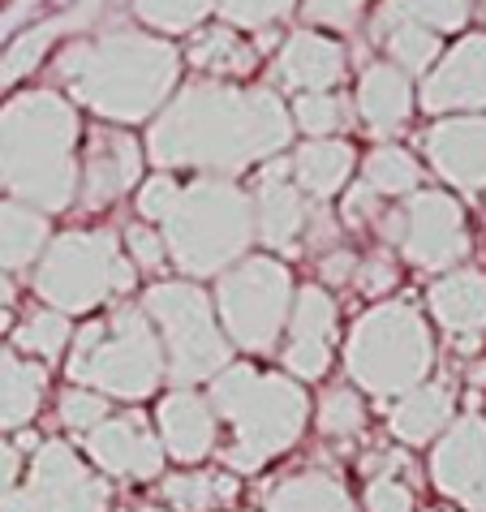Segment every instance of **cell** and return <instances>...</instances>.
<instances>
[{
  "label": "cell",
  "mask_w": 486,
  "mask_h": 512,
  "mask_svg": "<svg viewBox=\"0 0 486 512\" xmlns=\"http://www.w3.org/2000/svg\"><path fill=\"white\" fill-rule=\"evenodd\" d=\"M13 297H18V289H13V276H9V272H0V310H9V306H13Z\"/></svg>",
  "instance_id": "50"
},
{
  "label": "cell",
  "mask_w": 486,
  "mask_h": 512,
  "mask_svg": "<svg viewBox=\"0 0 486 512\" xmlns=\"http://www.w3.org/2000/svg\"><path fill=\"white\" fill-rule=\"evenodd\" d=\"M289 177H293L289 160H271L259 177V194H254V237L280 254L297 250V237H302L310 211L306 194Z\"/></svg>",
  "instance_id": "19"
},
{
  "label": "cell",
  "mask_w": 486,
  "mask_h": 512,
  "mask_svg": "<svg viewBox=\"0 0 486 512\" xmlns=\"http://www.w3.org/2000/svg\"><path fill=\"white\" fill-rule=\"evenodd\" d=\"M18 478H22V452H18V444H0V495L18 487Z\"/></svg>",
  "instance_id": "47"
},
{
  "label": "cell",
  "mask_w": 486,
  "mask_h": 512,
  "mask_svg": "<svg viewBox=\"0 0 486 512\" xmlns=\"http://www.w3.org/2000/svg\"><path fill=\"white\" fill-rule=\"evenodd\" d=\"M224 26H246V31H267L297 9V0H216Z\"/></svg>",
  "instance_id": "39"
},
{
  "label": "cell",
  "mask_w": 486,
  "mask_h": 512,
  "mask_svg": "<svg viewBox=\"0 0 486 512\" xmlns=\"http://www.w3.org/2000/svg\"><path fill=\"white\" fill-rule=\"evenodd\" d=\"M61 26H74V13H69L65 22H39L31 31H22L13 44L0 52V87H9V82H18L22 74H31V69L44 61V52L52 48V39Z\"/></svg>",
  "instance_id": "36"
},
{
  "label": "cell",
  "mask_w": 486,
  "mask_h": 512,
  "mask_svg": "<svg viewBox=\"0 0 486 512\" xmlns=\"http://www.w3.org/2000/svg\"><path fill=\"white\" fill-rule=\"evenodd\" d=\"M379 233H388L418 272H448L469 254L465 211L443 190H413L400 211H383Z\"/></svg>",
  "instance_id": "11"
},
{
  "label": "cell",
  "mask_w": 486,
  "mask_h": 512,
  "mask_svg": "<svg viewBox=\"0 0 486 512\" xmlns=\"http://www.w3.org/2000/svg\"><path fill=\"white\" fill-rule=\"evenodd\" d=\"M142 310L155 323V336L164 345V371L177 388H194L203 379H216L228 366V336L220 332L211 297L198 284L160 280L142 297Z\"/></svg>",
  "instance_id": "9"
},
{
  "label": "cell",
  "mask_w": 486,
  "mask_h": 512,
  "mask_svg": "<svg viewBox=\"0 0 486 512\" xmlns=\"http://www.w3.org/2000/svg\"><path fill=\"white\" fill-rule=\"evenodd\" d=\"M293 125L310 138H332L349 125V104L332 91H310V95H297L293 104Z\"/></svg>",
  "instance_id": "37"
},
{
  "label": "cell",
  "mask_w": 486,
  "mask_h": 512,
  "mask_svg": "<svg viewBox=\"0 0 486 512\" xmlns=\"http://www.w3.org/2000/svg\"><path fill=\"white\" fill-rule=\"evenodd\" d=\"M134 289V263L108 229H69L52 237L35 263V293L61 315H87Z\"/></svg>",
  "instance_id": "8"
},
{
  "label": "cell",
  "mask_w": 486,
  "mask_h": 512,
  "mask_svg": "<svg viewBox=\"0 0 486 512\" xmlns=\"http://www.w3.org/2000/svg\"><path fill=\"white\" fill-rule=\"evenodd\" d=\"M78 112L56 91H26L0 104V186L35 211H65L78 198Z\"/></svg>",
  "instance_id": "3"
},
{
  "label": "cell",
  "mask_w": 486,
  "mask_h": 512,
  "mask_svg": "<svg viewBox=\"0 0 486 512\" xmlns=\"http://www.w3.org/2000/svg\"><path fill=\"white\" fill-rule=\"evenodd\" d=\"M366 512H413V487L396 474H375L366 487Z\"/></svg>",
  "instance_id": "42"
},
{
  "label": "cell",
  "mask_w": 486,
  "mask_h": 512,
  "mask_svg": "<svg viewBox=\"0 0 486 512\" xmlns=\"http://www.w3.org/2000/svg\"><path fill=\"white\" fill-rule=\"evenodd\" d=\"M160 444L164 457H173L181 465H194L216 452V435H220V418L211 409L207 396H198L194 388H177L160 401Z\"/></svg>",
  "instance_id": "21"
},
{
  "label": "cell",
  "mask_w": 486,
  "mask_h": 512,
  "mask_svg": "<svg viewBox=\"0 0 486 512\" xmlns=\"http://www.w3.org/2000/svg\"><path fill=\"white\" fill-rule=\"evenodd\" d=\"M69 383L95 388L99 396L117 401H147L160 388L164 345L155 336V323L142 306H117L108 319L87 323L74 332V349L65 358Z\"/></svg>",
  "instance_id": "6"
},
{
  "label": "cell",
  "mask_w": 486,
  "mask_h": 512,
  "mask_svg": "<svg viewBox=\"0 0 486 512\" xmlns=\"http://www.w3.org/2000/svg\"><path fill=\"white\" fill-rule=\"evenodd\" d=\"M456 418V388L443 379H426L418 388H409L405 396H396L392 414H388V431L409 448L435 444Z\"/></svg>",
  "instance_id": "24"
},
{
  "label": "cell",
  "mask_w": 486,
  "mask_h": 512,
  "mask_svg": "<svg viewBox=\"0 0 486 512\" xmlns=\"http://www.w3.org/2000/svg\"><path fill=\"white\" fill-rule=\"evenodd\" d=\"M353 267H357V259L349 250H336V254H323V263H319V272H323V280H332V284H345L349 276H353Z\"/></svg>",
  "instance_id": "48"
},
{
  "label": "cell",
  "mask_w": 486,
  "mask_h": 512,
  "mask_svg": "<svg viewBox=\"0 0 486 512\" xmlns=\"http://www.w3.org/2000/svg\"><path fill=\"white\" fill-rule=\"evenodd\" d=\"M349 74V52L319 31H293L276 52V82L284 91L310 95V91H332Z\"/></svg>",
  "instance_id": "20"
},
{
  "label": "cell",
  "mask_w": 486,
  "mask_h": 512,
  "mask_svg": "<svg viewBox=\"0 0 486 512\" xmlns=\"http://www.w3.org/2000/svg\"><path fill=\"white\" fill-rule=\"evenodd\" d=\"M211 409L216 418L233 426V444L220 457L237 474H254L271 457L289 452L306 435L310 422V396L289 375H267L254 366H224L211 379Z\"/></svg>",
  "instance_id": "4"
},
{
  "label": "cell",
  "mask_w": 486,
  "mask_h": 512,
  "mask_svg": "<svg viewBox=\"0 0 486 512\" xmlns=\"http://www.w3.org/2000/svg\"><path fill=\"white\" fill-rule=\"evenodd\" d=\"M289 164H293L297 190L306 198H332L349 181L357 155H353L349 142H340V138H310L297 147V155Z\"/></svg>",
  "instance_id": "26"
},
{
  "label": "cell",
  "mask_w": 486,
  "mask_h": 512,
  "mask_svg": "<svg viewBox=\"0 0 486 512\" xmlns=\"http://www.w3.org/2000/svg\"><path fill=\"white\" fill-rule=\"evenodd\" d=\"M336 340V302L323 284H306L293 293V310L284 323V371L297 379H323L332 366Z\"/></svg>",
  "instance_id": "16"
},
{
  "label": "cell",
  "mask_w": 486,
  "mask_h": 512,
  "mask_svg": "<svg viewBox=\"0 0 486 512\" xmlns=\"http://www.w3.org/2000/svg\"><path fill=\"white\" fill-rule=\"evenodd\" d=\"M362 186H370L379 198H400V194H413L422 181V168L418 160L405 151V147H392V142H383V147H375L366 155L362 164Z\"/></svg>",
  "instance_id": "32"
},
{
  "label": "cell",
  "mask_w": 486,
  "mask_h": 512,
  "mask_svg": "<svg viewBox=\"0 0 486 512\" xmlns=\"http://www.w3.org/2000/svg\"><path fill=\"white\" fill-rule=\"evenodd\" d=\"M164 224V250L185 276H220L246 259L254 241V198L224 177L181 186Z\"/></svg>",
  "instance_id": "5"
},
{
  "label": "cell",
  "mask_w": 486,
  "mask_h": 512,
  "mask_svg": "<svg viewBox=\"0 0 486 512\" xmlns=\"http://www.w3.org/2000/svg\"><path fill=\"white\" fill-rule=\"evenodd\" d=\"M362 9L366 0H302V18L327 31H353L362 22Z\"/></svg>",
  "instance_id": "41"
},
{
  "label": "cell",
  "mask_w": 486,
  "mask_h": 512,
  "mask_svg": "<svg viewBox=\"0 0 486 512\" xmlns=\"http://www.w3.org/2000/svg\"><path fill=\"white\" fill-rule=\"evenodd\" d=\"M5 327H9V310H0V332H5Z\"/></svg>",
  "instance_id": "52"
},
{
  "label": "cell",
  "mask_w": 486,
  "mask_h": 512,
  "mask_svg": "<svg viewBox=\"0 0 486 512\" xmlns=\"http://www.w3.org/2000/svg\"><path fill=\"white\" fill-rule=\"evenodd\" d=\"M181 74V52L160 35L112 26L74 39L56 56V78L65 91L99 112L104 121L138 125L164 108Z\"/></svg>",
  "instance_id": "2"
},
{
  "label": "cell",
  "mask_w": 486,
  "mask_h": 512,
  "mask_svg": "<svg viewBox=\"0 0 486 512\" xmlns=\"http://www.w3.org/2000/svg\"><path fill=\"white\" fill-rule=\"evenodd\" d=\"M413 104H418V95H413L409 74L388 61H375L357 82V117L375 138H392L413 117Z\"/></svg>",
  "instance_id": "23"
},
{
  "label": "cell",
  "mask_w": 486,
  "mask_h": 512,
  "mask_svg": "<svg viewBox=\"0 0 486 512\" xmlns=\"http://www.w3.org/2000/svg\"><path fill=\"white\" fill-rule=\"evenodd\" d=\"M375 13L413 22V26H426V31H435L443 39L452 31H465L469 13H474V0H383Z\"/></svg>",
  "instance_id": "33"
},
{
  "label": "cell",
  "mask_w": 486,
  "mask_h": 512,
  "mask_svg": "<svg viewBox=\"0 0 486 512\" xmlns=\"http://www.w3.org/2000/svg\"><path fill=\"white\" fill-rule=\"evenodd\" d=\"M74 340V327H69V315H61V310H31L22 323H18V332H13V345H18L26 358H35V362H56L65 353V345Z\"/></svg>",
  "instance_id": "34"
},
{
  "label": "cell",
  "mask_w": 486,
  "mask_h": 512,
  "mask_svg": "<svg viewBox=\"0 0 486 512\" xmlns=\"http://www.w3.org/2000/svg\"><path fill=\"white\" fill-rule=\"evenodd\" d=\"M426 306H431V315L443 332L456 336V349L474 353L478 336L486 332V272L461 267V272L439 276L431 284V293H426Z\"/></svg>",
  "instance_id": "22"
},
{
  "label": "cell",
  "mask_w": 486,
  "mask_h": 512,
  "mask_svg": "<svg viewBox=\"0 0 486 512\" xmlns=\"http://www.w3.org/2000/svg\"><path fill=\"white\" fill-rule=\"evenodd\" d=\"M52 241L48 216L26 203H5L0 198V272H22V267H35L44 246Z\"/></svg>",
  "instance_id": "27"
},
{
  "label": "cell",
  "mask_w": 486,
  "mask_h": 512,
  "mask_svg": "<svg viewBox=\"0 0 486 512\" xmlns=\"http://www.w3.org/2000/svg\"><path fill=\"white\" fill-rule=\"evenodd\" d=\"M130 9L138 13L142 26H151V31L185 35V31H198V26H203V18L216 9V0H130Z\"/></svg>",
  "instance_id": "35"
},
{
  "label": "cell",
  "mask_w": 486,
  "mask_h": 512,
  "mask_svg": "<svg viewBox=\"0 0 486 512\" xmlns=\"http://www.w3.org/2000/svg\"><path fill=\"white\" fill-rule=\"evenodd\" d=\"M48 392L44 362L22 358L13 349H0V431H22L39 414Z\"/></svg>",
  "instance_id": "25"
},
{
  "label": "cell",
  "mask_w": 486,
  "mask_h": 512,
  "mask_svg": "<svg viewBox=\"0 0 486 512\" xmlns=\"http://www.w3.org/2000/svg\"><path fill=\"white\" fill-rule=\"evenodd\" d=\"M422 108L443 117V112H486V35L456 39L452 52L426 69Z\"/></svg>",
  "instance_id": "17"
},
{
  "label": "cell",
  "mask_w": 486,
  "mask_h": 512,
  "mask_svg": "<svg viewBox=\"0 0 486 512\" xmlns=\"http://www.w3.org/2000/svg\"><path fill=\"white\" fill-rule=\"evenodd\" d=\"M177 194H181V186L168 173L147 177V181H142V190H138V216L142 220H164L168 211H173Z\"/></svg>",
  "instance_id": "44"
},
{
  "label": "cell",
  "mask_w": 486,
  "mask_h": 512,
  "mask_svg": "<svg viewBox=\"0 0 486 512\" xmlns=\"http://www.w3.org/2000/svg\"><path fill=\"white\" fill-rule=\"evenodd\" d=\"M237 491L233 474H173L160 482V495L173 512H216L233 504Z\"/></svg>",
  "instance_id": "31"
},
{
  "label": "cell",
  "mask_w": 486,
  "mask_h": 512,
  "mask_svg": "<svg viewBox=\"0 0 486 512\" xmlns=\"http://www.w3.org/2000/svg\"><path fill=\"white\" fill-rule=\"evenodd\" d=\"M431 478L452 504L465 512H486V418L461 414L435 439Z\"/></svg>",
  "instance_id": "13"
},
{
  "label": "cell",
  "mask_w": 486,
  "mask_h": 512,
  "mask_svg": "<svg viewBox=\"0 0 486 512\" xmlns=\"http://www.w3.org/2000/svg\"><path fill=\"white\" fill-rule=\"evenodd\" d=\"M293 276L280 259H241L216 284V310L224 319L228 345L246 353H271L293 310Z\"/></svg>",
  "instance_id": "10"
},
{
  "label": "cell",
  "mask_w": 486,
  "mask_h": 512,
  "mask_svg": "<svg viewBox=\"0 0 486 512\" xmlns=\"http://www.w3.org/2000/svg\"><path fill=\"white\" fill-rule=\"evenodd\" d=\"M185 61L211 78H250L259 69V48L237 35V26H207L190 39Z\"/></svg>",
  "instance_id": "28"
},
{
  "label": "cell",
  "mask_w": 486,
  "mask_h": 512,
  "mask_svg": "<svg viewBox=\"0 0 486 512\" xmlns=\"http://www.w3.org/2000/svg\"><path fill=\"white\" fill-rule=\"evenodd\" d=\"M293 138V117L271 87L194 82L185 87L147 134V155L160 168L241 173L254 160H271Z\"/></svg>",
  "instance_id": "1"
},
{
  "label": "cell",
  "mask_w": 486,
  "mask_h": 512,
  "mask_svg": "<svg viewBox=\"0 0 486 512\" xmlns=\"http://www.w3.org/2000/svg\"><path fill=\"white\" fill-rule=\"evenodd\" d=\"M267 512H357L349 487L332 474H289L267 491Z\"/></svg>",
  "instance_id": "29"
},
{
  "label": "cell",
  "mask_w": 486,
  "mask_h": 512,
  "mask_svg": "<svg viewBox=\"0 0 486 512\" xmlns=\"http://www.w3.org/2000/svg\"><path fill=\"white\" fill-rule=\"evenodd\" d=\"M370 44H379L388 65L405 69V74H426L435 61H439V35L426 31V26H413V22H400V18H383L375 13L370 18Z\"/></svg>",
  "instance_id": "30"
},
{
  "label": "cell",
  "mask_w": 486,
  "mask_h": 512,
  "mask_svg": "<svg viewBox=\"0 0 486 512\" xmlns=\"http://www.w3.org/2000/svg\"><path fill=\"white\" fill-rule=\"evenodd\" d=\"M357 289H362L366 297H379L383 289H392L396 284V267L388 259H366V263H357Z\"/></svg>",
  "instance_id": "46"
},
{
  "label": "cell",
  "mask_w": 486,
  "mask_h": 512,
  "mask_svg": "<svg viewBox=\"0 0 486 512\" xmlns=\"http://www.w3.org/2000/svg\"><path fill=\"white\" fill-rule=\"evenodd\" d=\"M426 160L448 186L486 190V117H448L426 130Z\"/></svg>",
  "instance_id": "18"
},
{
  "label": "cell",
  "mask_w": 486,
  "mask_h": 512,
  "mask_svg": "<svg viewBox=\"0 0 486 512\" xmlns=\"http://www.w3.org/2000/svg\"><path fill=\"white\" fill-rule=\"evenodd\" d=\"M87 457L112 478L151 482L164 474V444L138 409L108 414L104 422H95L87 431Z\"/></svg>",
  "instance_id": "15"
},
{
  "label": "cell",
  "mask_w": 486,
  "mask_h": 512,
  "mask_svg": "<svg viewBox=\"0 0 486 512\" xmlns=\"http://www.w3.org/2000/svg\"><path fill=\"white\" fill-rule=\"evenodd\" d=\"M130 512H168V508H151V504H142V508H130Z\"/></svg>",
  "instance_id": "51"
},
{
  "label": "cell",
  "mask_w": 486,
  "mask_h": 512,
  "mask_svg": "<svg viewBox=\"0 0 486 512\" xmlns=\"http://www.w3.org/2000/svg\"><path fill=\"white\" fill-rule=\"evenodd\" d=\"M125 250H130V263L142 267V272H160L168 263L164 237L155 229H147V224H130V229H125Z\"/></svg>",
  "instance_id": "43"
},
{
  "label": "cell",
  "mask_w": 486,
  "mask_h": 512,
  "mask_svg": "<svg viewBox=\"0 0 486 512\" xmlns=\"http://www.w3.org/2000/svg\"><path fill=\"white\" fill-rule=\"evenodd\" d=\"M13 495L22 512H108L112 504L108 478L91 474L87 461L61 439H44L35 448L26 487H13Z\"/></svg>",
  "instance_id": "12"
},
{
  "label": "cell",
  "mask_w": 486,
  "mask_h": 512,
  "mask_svg": "<svg viewBox=\"0 0 486 512\" xmlns=\"http://www.w3.org/2000/svg\"><path fill=\"white\" fill-rule=\"evenodd\" d=\"M482 22H486V0H482Z\"/></svg>",
  "instance_id": "53"
},
{
  "label": "cell",
  "mask_w": 486,
  "mask_h": 512,
  "mask_svg": "<svg viewBox=\"0 0 486 512\" xmlns=\"http://www.w3.org/2000/svg\"><path fill=\"white\" fill-rule=\"evenodd\" d=\"M142 181V142L125 130H99L87 134V155L78 164V207L82 211H104L125 190Z\"/></svg>",
  "instance_id": "14"
},
{
  "label": "cell",
  "mask_w": 486,
  "mask_h": 512,
  "mask_svg": "<svg viewBox=\"0 0 486 512\" xmlns=\"http://www.w3.org/2000/svg\"><path fill=\"white\" fill-rule=\"evenodd\" d=\"M56 409H61L65 426H74V431L87 435L95 422L108 418V396H99L95 388H82V383H69L61 392V401H56Z\"/></svg>",
  "instance_id": "40"
},
{
  "label": "cell",
  "mask_w": 486,
  "mask_h": 512,
  "mask_svg": "<svg viewBox=\"0 0 486 512\" xmlns=\"http://www.w3.org/2000/svg\"><path fill=\"white\" fill-rule=\"evenodd\" d=\"M379 216H383V198L370 186H357L345 198V220L353 224V229H362V224H379Z\"/></svg>",
  "instance_id": "45"
},
{
  "label": "cell",
  "mask_w": 486,
  "mask_h": 512,
  "mask_svg": "<svg viewBox=\"0 0 486 512\" xmlns=\"http://www.w3.org/2000/svg\"><path fill=\"white\" fill-rule=\"evenodd\" d=\"M435 340L422 310L413 302L370 306L349 327L345 340V371L370 396H405L409 388L431 379Z\"/></svg>",
  "instance_id": "7"
},
{
  "label": "cell",
  "mask_w": 486,
  "mask_h": 512,
  "mask_svg": "<svg viewBox=\"0 0 486 512\" xmlns=\"http://www.w3.org/2000/svg\"><path fill=\"white\" fill-rule=\"evenodd\" d=\"M422 512H435V508H422Z\"/></svg>",
  "instance_id": "54"
},
{
  "label": "cell",
  "mask_w": 486,
  "mask_h": 512,
  "mask_svg": "<svg viewBox=\"0 0 486 512\" xmlns=\"http://www.w3.org/2000/svg\"><path fill=\"white\" fill-rule=\"evenodd\" d=\"M35 5V0H22V5H13L9 13H5V18H0V44H5V39L13 35V26H18L22 18H26V9H31Z\"/></svg>",
  "instance_id": "49"
},
{
  "label": "cell",
  "mask_w": 486,
  "mask_h": 512,
  "mask_svg": "<svg viewBox=\"0 0 486 512\" xmlns=\"http://www.w3.org/2000/svg\"><path fill=\"white\" fill-rule=\"evenodd\" d=\"M314 422H319L323 435L349 439V435H357L366 426V401L349 388V383H345V388H327L323 401L314 405Z\"/></svg>",
  "instance_id": "38"
}]
</instances>
